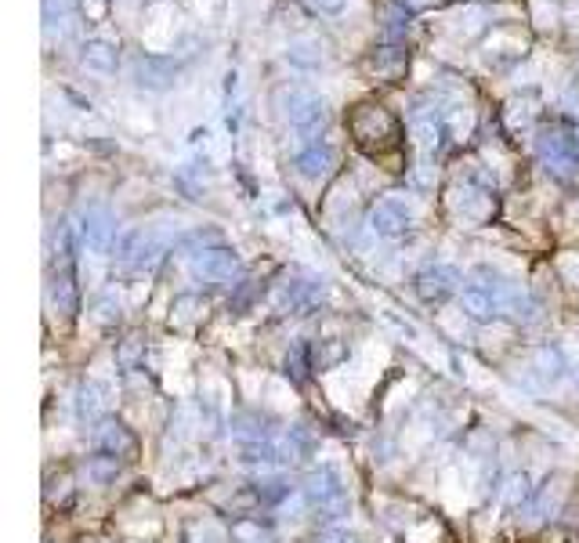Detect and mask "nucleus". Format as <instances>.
<instances>
[{"label": "nucleus", "instance_id": "1a4fd4ad", "mask_svg": "<svg viewBox=\"0 0 579 543\" xmlns=\"http://www.w3.org/2000/svg\"><path fill=\"white\" fill-rule=\"evenodd\" d=\"M116 240V225H112V214L105 207H91L84 218H80V243L95 254H105Z\"/></svg>", "mask_w": 579, "mask_h": 543}, {"label": "nucleus", "instance_id": "6e6552de", "mask_svg": "<svg viewBox=\"0 0 579 543\" xmlns=\"http://www.w3.org/2000/svg\"><path fill=\"white\" fill-rule=\"evenodd\" d=\"M413 286H416L420 301H427V304H442L446 297H453V293H457V286H460V272L449 269V265L424 269L416 279H413Z\"/></svg>", "mask_w": 579, "mask_h": 543}, {"label": "nucleus", "instance_id": "9b49d317", "mask_svg": "<svg viewBox=\"0 0 579 543\" xmlns=\"http://www.w3.org/2000/svg\"><path fill=\"white\" fill-rule=\"evenodd\" d=\"M333 164H337V153H333V145H326V142L304 145V149L293 156V171H297L300 178H308V181L326 178Z\"/></svg>", "mask_w": 579, "mask_h": 543}, {"label": "nucleus", "instance_id": "f03ea898", "mask_svg": "<svg viewBox=\"0 0 579 543\" xmlns=\"http://www.w3.org/2000/svg\"><path fill=\"white\" fill-rule=\"evenodd\" d=\"M536 153H540V160L547 164V171H551L554 178H576L579 175V138L576 134L551 127V131H543V134L536 138Z\"/></svg>", "mask_w": 579, "mask_h": 543}, {"label": "nucleus", "instance_id": "ddd939ff", "mask_svg": "<svg viewBox=\"0 0 579 543\" xmlns=\"http://www.w3.org/2000/svg\"><path fill=\"white\" fill-rule=\"evenodd\" d=\"M80 62L88 66V69H95L101 77H112L116 69H120V51H116V44H109V40H84L80 44Z\"/></svg>", "mask_w": 579, "mask_h": 543}, {"label": "nucleus", "instance_id": "4468645a", "mask_svg": "<svg viewBox=\"0 0 579 543\" xmlns=\"http://www.w3.org/2000/svg\"><path fill=\"white\" fill-rule=\"evenodd\" d=\"M319 301H322V286H315V282H290L283 293V304L297 315H308Z\"/></svg>", "mask_w": 579, "mask_h": 543}, {"label": "nucleus", "instance_id": "b1692460", "mask_svg": "<svg viewBox=\"0 0 579 543\" xmlns=\"http://www.w3.org/2000/svg\"><path fill=\"white\" fill-rule=\"evenodd\" d=\"M142 362H145V345H142L138 337H131V341H123V345L116 348V366H120V369L131 373V369H138Z\"/></svg>", "mask_w": 579, "mask_h": 543}, {"label": "nucleus", "instance_id": "dca6fc26", "mask_svg": "<svg viewBox=\"0 0 579 543\" xmlns=\"http://www.w3.org/2000/svg\"><path fill=\"white\" fill-rule=\"evenodd\" d=\"M101 413H105V391L98 384H80L77 388V417L95 424V421H101Z\"/></svg>", "mask_w": 579, "mask_h": 543}, {"label": "nucleus", "instance_id": "7c9ffc66", "mask_svg": "<svg viewBox=\"0 0 579 543\" xmlns=\"http://www.w3.org/2000/svg\"><path fill=\"white\" fill-rule=\"evenodd\" d=\"M576 384H579V366H576Z\"/></svg>", "mask_w": 579, "mask_h": 543}, {"label": "nucleus", "instance_id": "a211bd4d", "mask_svg": "<svg viewBox=\"0 0 579 543\" xmlns=\"http://www.w3.org/2000/svg\"><path fill=\"white\" fill-rule=\"evenodd\" d=\"M409 18H413V7H409V0H391L387 26H384L387 40H402V37H405V29H409Z\"/></svg>", "mask_w": 579, "mask_h": 543}, {"label": "nucleus", "instance_id": "f3484780", "mask_svg": "<svg viewBox=\"0 0 579 543\" xmlns=\"http://www.w3.org/2000/svg\"><path fill=\"white\" fill-rule=\"evenodd\" d=\"M308 369H315V366H311V348H308L304 341H297L287 352V377L293 384H304V380H308Z\"/></svg>", "mask_w": 579, "mask_h": 543}, {"label": "nucleus", "instance_id": "393cba45", "mask_svg": "<svg viewBox=\"0 0 579 543\" xmlns=\"http://www.w3.org/2000/svg\"><path fill=\"white\" fill-rule=\"evenodd\" d=\"M290 66H297V69H319L322 66V55H319V48L315 44H293L287 51Z\"/></svg>", "mask_w": 579, "mask_h": 543}, {"label": "nucleus", "instance_id": "c756f323", "mask_svg": "<svg viewBox=\"0 0 579 543\" xmlns=\"http://www.w3.org/2000/svg\"><path fill=\"white\" fill-rule=\"evenodd\" d=\"M225 90H228V94L236 90V73H228V77H225Z\"/></svg>", "mask_w": 579, "mask_h": 543}, {"label": "nucleus", "instance_id": "39448f33", "mask_svg": "<svg viewBox=\"0 0 579 543\" xmlns=\"http://www.w3.org/2000/svg\"><path fill=\"white\" fill-rule=\"evenodd\" d=\"M160 254H163V247L145 232H123L116 243V261L127 269H153L160 261Z\"/></svg>", "mask_w": 579, "mask_h": 543}, {"label": "nucleus", "instance_id": "423d86ee", "mask_svg": "<svg viewBox=\"0 0 579 543\" xmlns=\"http://www.w3.org/2000/svg\"><path fill=\"white\" fill-rule=\"evenodd\" d=\"M178 77V62L167 55H138L134 59V84L145 90H171Z\"/></svg>", "mask_w": 579, "mask_h": 543}, {"label": "nucleus", "instance_id": "5701e85b", "mask_svg": "<svg viewBox=\"0 0 579 543\" xmlns=\"http://www.w3.org/2000/svg\"><path fill=\"white\" fill-rule=\"evenodd\" d=\"M503 496H507V507H521L529 496H532V485H529V474L525 471H518V474H511L507 478V489H503Z\"/></svg>", "mask_w": 579, "mask_h": 543}, {"label": "nucleus", "instance_id": "412c9836", "mask_svg": "<svg viewBox=\"0 0 579 543\" xmlns=\"http://www.w3.org/2000/svg\"><path fill=\"white\" fill-rule=\"evenodd\" d=\"M344 356H348V348L341 341H319V348L311 352V366L315 369H333Z\"/></svg>", "mask_w": 579, "mask_h": 543}, {"label": "nucleus", "instance_id": "f8f14e48", "mask_svg": "<svg viewBox=\"0 0 579 543\" xmlns=\"http://www.w3.org/2000/svg\"><path fill=\"white\" fill-rule=\"evenodd\" d=\"M47 293H51V304L62 312V315H77V279H73V261H58V269H51V282H47Z\"/></svg>", "mask_w": 579, "mask_h": 543}, {"label": "nucleus", "instance_id": "9d476101", "mask_svg": "<svg viewBox=\"0 0 579 543\" xmlns=\"http://www.w3.org/2000/svg\"><path fill=\"white\" fill-rule=\"evenodd\" d=\"M95 446L101 452H109V456L131 460V456L138 452V439L131 435V428H127L123 421H101L95 428Z\"/></svg>", "mask_w": 579, "mask_h": 543}, {"label": "nucleus", "instance_id": "a878e982", "mask_svg": "<svg viewBox=\"0 0 579 543\" xmlns=\"http://www.w3.org/2000/svg\"><path fill=\"white\" fill-rule=\"evenodd\" d=\"M232 540L236 543H268V533L261 529V522L243 518V522H236V526H232Z\"/></svg>", "mask_w": 579, "mask_h": 543}, {"label": "nucleus", "instance_id": "2eb2a0df", "mask_svg": "<svg viewBox=\"0 0 579 543\" xmlns=\"http://www.w3.org/2000/svg\"><path fill=\"white\" fill-rule=\"evenodd\" d=\"M460 301H464V312H468L471 319H492V315L500 312V301H496L485 286H475V282L464 290V297H460Z\"/></svg>", "mask_w": 579, "mask_h": 543}, {"label": "nucleus", "instance_id": "7ed1b4c3", "mask_svg": "<svg viewBox=\"0 0 579 543\" xmlns=\"http://www.w3.org/2000/svg\"><path fill=\"white\" fill-rule=\"evenodd\" d=\"M290 127L304 138V145H315L322 134H326V127H330V105L322 101V98H315V94H304V90H293L290 94Z\"/></svg>", "mask_w": 579, "mask_h": 543}, {"label": "nucleus", "instance_id": "aec40b11", "mask_svg": "<svg viewBox=\"0 0 579 543\" xmlns=\"http://www.w3.org/2000/svg\"><path fill=\"white\" fill-rule=\"evenodd\" d=\"M536 369L554 384V380H562V373H565V356H562V348H554V345H543L540 352H536Z\"/></svg>", "mask_w": 579, "mask_h": 543}, {"label": "nucleus", "instance_id": "6ab92c4d", "mask_svg": "<svg viewBox=\"0 0 579 543\" xmlns=\"http://www.w3.org/2000/svg\"><path fill=\"white\" fill-rule=\"evenodd\" d=\"M88 478L95 482V485H109V482H116V474H120V460L116 456H109V452H98L88 460Z\"/></svg>", "mask_w": 579, "mask_h": 543}, {"label": "nucleus", "instance_id": "cd10ccee", "mask_svg": "<svg viewBox=\"0 0 579 543\" xmlns=\"http://www.w3.org/2000/svg\"><path fill=\"white\" fill-rule=\"evenodd\" d=\"M315 543H359V540H355V533H348V529H326Z\"/></svg>", "mask_w": 579, "mask_h": 543}, {"label": "nucleus", "instance_id": "4be33fe9", "mask_svg": "<svg viewBox=\"0 0 579 543\" xmlns=\"http://www.w3.org/2000/svg\"><path fill=\"white\" fill-rule=\"evenodd\" d=\"M290 493V485L287 482H279V478H265V482H254V489H250V496L258 500V504H279L283 496Z\"/></svg>", "mask_w": 579, "mask_h": 543}, {"label": "nucleus", "instance_id": "0eeeda50", "mask_svg": "<svg viewBox=\"0 0 579 543\" xmlns=\"http://www.w3.org/2000/svg\"><path fill=\"white\" fill-rule=\"evenodd\" d=\"M370 229L377 236H384V240H402L413 229V210L402 199H381L370 210Z\"/></svg>", "mask_w": 579, "mask_h": 543}, {"label": "nucleus", "instance_id": "20e7f679", "mask_svg": "<svg viewBox=\"0 0 579 543\" xmlns=\"http://www.w3.org/2000/svg\"><path fill=\"white\" fill-rule=\"evenodd\" d=\"M239 272H243V261L232 247L214 243V247H203L193 254V275L203 282H236Z\"/></svg>", "mask_w": 579, "mask_h": 543}, {"label": "nucleus", "instance_id": "bb28decb", "mask_svg": "<svg viewBox=\"0 0 579 543\" xmlns=\"http://www.w3.org/2000/svg\"><path fill=\"white\" fill-rule=\"evenodd\" d=\"M95 308H98V323H105V326L120 319V304H116V297H101Z\"/></svg>", "mask_w": 579, "mask_h": 543}, {"label": "nucleus", "instance_id": "c85d7f7f", "mask_svg": "<svg viewBox=\"0 0 579 543\" xmlns=\"http://www.w3.org/2000/svg\"><path fill=\"white\" fill-rule=\"evenodd\" d=\"M308 4H311L315 11H322V15H341L348 0H308Z\"/></svg>", "mask_w": 579, "mask_h": 543}, {"label": "nucleus", "instance_id": "f257e3e1", "mask_svg": "<svg viewBox=\"0 0 579 543\" xmlns=\"http://www.w3.org/2000/svg\"><path fill=\"white\" fill-rule=\"evenodd\" d=\"M304 496H308V504H311L319 515L341 518V515L348 511V482H344L341 467L319 463V467L308 474V482H304Z\"/></svg>", "mask_w": 579, "mask_h": 543}]
</instances>
